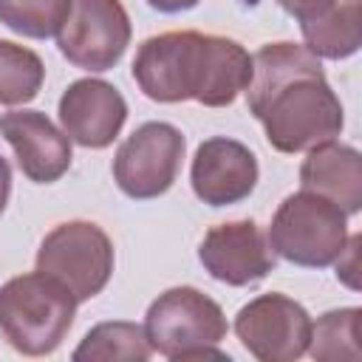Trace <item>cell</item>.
Returning <instances> with one entry per match:
<instances>
[{"label": "cell", "instance_id": "obj_1", "mask_svg": "<svg viewBox=\"0 0 362 362\" xmlns=\"http://www.w3.org/2000/svg\"><path fill=\"white\" fill-rule=\"evenodd\" d=\"M246 102L277 153L311 150L337 139L345 124L320 57L297 42H269L252 57Z\"/></svg>", "mask_w": 362, "mask_h": 362}, {"label": "cell", "instance_id": "obj_2", "mask_svg": "<svg viewBox=\"0 0 362 362\" xmlns=\"http://www.w3.org/2000/svg\"><path fill=\"white\" fill-rule=\"evenodd\" d=\"M133 79L153 102L195 99L206 107H226L249 88L252 57L229 37L164 31L139 45Z\"/></svg>", "mask_w": 362, "mask_h": 362}, {"label": "cell", "instance_id": "obj_3", "mask_svg": "<svg viewBox=\"0 0 362 362\" xmlns=\"http://www.w3.org/2000/svg\"><path fill=\"white\" fill-rule=\"evenodd\" d=\"M74 314V294L42 272L17 274L0 286V334L25 356L54 354L71 331Z\"/></svg>", "mask_w": 362, "mask_h": 362}, {"label": "cell", "instance_id": "obj_4", "mask_svg": "<svg viewBox=\"0 0 362 362\" xmlns=\"http://www.w3.org/2000/svg\"><path fill=\"white\" fill-rule=\"evenodd\" d=\"M221 305L192 286H175L158 294L144 317V334L156 354L167 359H226L218 348L226 339Z\"/></svg>", "mask_w": 362, "mask_h": 362}, {"label": "cell", "instance_id": "obj_5", "mask_svg": "<svg viewBox=\"0 0 362 362\" xmlns=\"http://www.w3.org/2000/svg\"><path fill=\"white\" fill-rule=\"evenodd\" d=\"M348 243V215L328 198L300 189L288 195L269 226V246L283 260L305 269H325L342 257Z\"/></svg>", "mask_w": 362, "mask_h": 362}, {"label": "cell", "instance_id": "obj_6", "mask_svg": "<svg viewBox=\"0 0 362 362\" xmlns=\"http://www.w3.org/2000/svg\"><path fill=\"white\" fill-rule=\"evenodd\" d=\"M37 272L62 283L76 303L96 297L113 274V243L99 223L65 221L37 249Z\"/></svg>", "mask_w": 362, "mask_h": 362}, {"label": "cell", "instance_id": "obj_7", "mask_svg": "<svg viewBox=\"0 0 362 362\" xmlns=\"http://www.w3.org/2000/svg\"><path fill=\"white\" fill-rule=\"evenodd\" d=\"M130 17L122 0H71L57 31L59 54L90 74L110 71L130 45Z\"/></svg>", "mask_w": 362, "mask_h": 362}, {"label": "cell", "instance_id": "obj_8", "mask_svg": "<svg viewBox=\"0 0 362 362\" xmlns=\"http://www.w3.org/2000/svg\"><path fill=\"white\" fill-rule=\"evenodd\" d=\"M184 136L170 122H144L116 150L113 178L127 198L147 201L164 195L184 158Z\"/></svg>", "mask_w": 362, "mask_h": 362}, {"label": "cell", "instance_id": "obj_9", "mask_svg": "<svg viewBox=\"0 0 362 362\" xmlns=\"http://www.w3.org/2000/svg\"><path fill=\"white\" fill-rule=\"evenodd\" d=\"M308 311L286 294H260L249 300L235 317L240 345L260 362H294L311 342Z\"/></svg>", "mask_w": 362, "mask_h": 362}, {"label": "cell", "instance_id": "obj_10", "mask_svg": "<svg viewBox=\"0 0 362 362\" xmlns=\"http://www.w3.org/2000/svg\"><path fill=\"white\" fill-rule=\"evenodd\" d=\"M62 133L88 150L113 144L127 122V102L105 79H76L59 96Z\"/></svg>", "mask_w": 362, "mask_h": 362}, {"label": "cell", "instance_id": "obj_11", "mask_svg": "<svg viewBox=\"0 0 362 362\" xmlns=\"http://www.w3.org/2000/svg\"><path fill=\"white\" fill-rule=\"evenodd\" d=\"M198 260L209 277L226 286H249L274 269V252L255 221H229L212 226L201 246Z\"/></svg>", "mask_w": 362, "mask_h": 362}, {"label": "cell", "instance_id": "obj_12", "mask_svg": "<svg viewBox=\"0 0 362 362\" xmlns=\"http://www.w3.org/2000/svg\"><path fill=\"white\" fill-rule=\"evenodd\" d=\"M257 175L260 170L255 153L226 136L201 141L189 170L192 192L209 206H229L249 198Z\"/></svg>", "mask_w": 362, "mask_h": 362}, {"label": "cell", "instance_id": "obj_13", "mask_svg": "<svg viewBox=\"0 0 362 362\" xmlns=\"http://www.w3.org/2000/svg\"><path fill=\"white\" fill-rule=\"evenodd\" d=\"M0 136L11 144L23 175L34 184H54L71 167V139L40 110L3 113Z\"/></svg>", "mask_w": 362, "mask_h": 362}, {"label": "cell", "instance_id": "obj_14", "mask_svg": "<svg viewBox=\"0 0 362 362\" xmlns=\"http://www.w3.org/2000/svg\"><path fill=\"white\" fill-rule=\"evenodd\" d=\"M300 184L334 201L345 215L362 209V158L348 144L331 139L311 147L300 167Z\"/></svg>", "mask_w": 362, "mask_h": 362}, {"label": "cell", "instance_id": "obj_15", "mask_svg": "<svg viewBox=\"0 0 362 362\" xmlns=\"http://www.w3.org/2000/svg\"><path fill=\"white\" fill-rule=\"evenodd\" d=\"M303 40L314 57L322 59H345L359 51L362 42V17L359 0H337L322 14L303 20Z\"/></svg>", "mask_w": 362, "mask_h": 362}, {"label": "cell", "instance_id": "obj_16", "mask_svg": "<svg viewBox=\"0 0 362 362\" xmlns=\"http://www.w3.org/2000/svg\"><path fill=\"white\" fill-rule=\"evenodd\" d=\"M153 348L147 342L144 325L124 322V320H110L93 325L79 348L74 351L76 362H144L150 359Z\"/></svg>", "mask_w": 362, "mask_h": 362}, {"label": "cell", "instance_id": "obj_17", "mask_svg": "<svg viewBox=\"0 0 362 362\" xmlns=\"http://www.w3.org/2000/svg\"><path fill=\"white\" fill-rule=\"evenodd\" d=\"M45 79V65L37 51L0 40V105L31 102Z\"/></svg>", "mask_w": 362, "mask_h": 362}, {"label": "cell", "instance_id": "obj_18", "mask_svg": "<svg viewBox=\"0 0 362 362\" xmlns=\"http://www.w3.org/2000/svg\"><path fill=\"white\" fill-rule=\"evenodd\" d=\"M359 308H339V311H328L317 320V325H311V342H308V354L320 362H342L351 359L356 362L362 356L359 351Z\"/></svg>", "mask_w": 362, "mask_h": 362}, {"label": "cell", "instance_id": "obj_19", "mask_svg": "<svg viewBox=\"0 0 362 362\" xmlns=\"http://www.w3.org/2000/svg\"><path fill=\"white\" fill-rule=\"evenodd\" d=\"M71 0H0V23L14 34L48 40L59 31Z\"/></svg>", "mask_w": 362, "mask_h": 362}, {"label": "cell", "instance_id": "obj_20", "mask_svg": "<svg viewBox=\"0 0 362 362\" xmlns=\"http://www.w3.org/2000/svg\"><path fill=\"white\" fill-rule=\"evenodd\" d=\"M283 11H288L291 17H297L300 23L303 20H311L317 14H322L325 8H331L337 0H277Z\"/></svg>", "mask_w": 362, "mask_h": 362}, {"label": "cell", "instance_id": "obj_21", "mask_svg": "<svg viewBox=\"0 0 362 362\" xmlns=\"http://www.w3.org/2000/svg\"><path fill=\"white\" fill-rule=\"evenodd\" d=\"M201 0H147L150 8L156 11H164V14H178V11H189L195 8Z\"/></svg>", "mask_w": 362, "mask_h": 362}, {"label": "cell", "instance_id": "obj_22", "mask_svg": "<svg viewBox=\"0 0 362 362\" xmlns=\"http://www.w3.org/2000/svg\"><path fill=\"white\" fill-rule=\"evenodd\" d=\"M8 195H11V167H8V161L0 156V215H3V209H6V204H8Z\"/></svg>", "mask_w": 362, "mask_h": 362}]
</instances>
